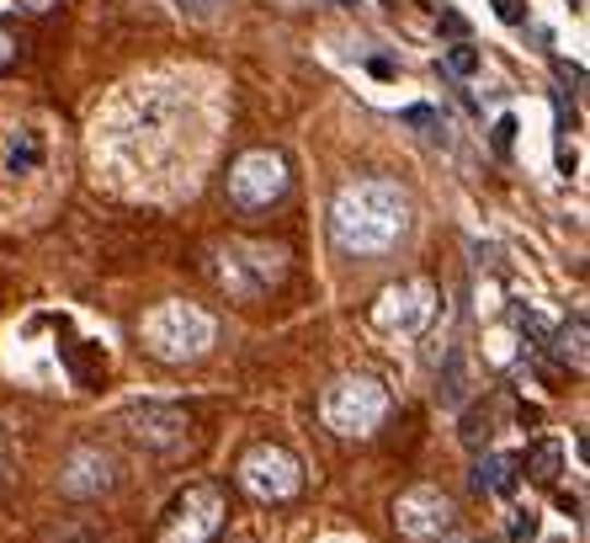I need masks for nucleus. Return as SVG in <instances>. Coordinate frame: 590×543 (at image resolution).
Here are the masks:
<instances>
[{"label":"nucleus","instance_id":"f257e3e1","mask_svg":"<svg viewBox=\"0 0 590 543\" xmlns=\"http://www.w3.org/2000/svg\"><path fill=\"white\" fill-rule=\"evenodd\" d=\"M410 229V198L393 181H352L330 209V235L346 256H384Z\"/></svg>","mask_w":590,"mask_h":543},{"label":"nucleus","instance_id":"f03ea898","mask_svg":"<svg viewBox=\"0 0 590 543\" xmlns=\"http://www.w3.org/2000/svg\"><path fill=\"white\" fill-rule=\"evenodd\" d=\"M139 335H144V346L155 352L160 363H197V357L213 346L219 326H213L208 309H197L187 298H165V304H155V309L144 315Z\"/></svg>","mask_w":590,"mask_h":543},{"label":"nucleus","instance_id":"7ed1b4c3","mask_svg":"<svg viewBox=\"0 0 590 543\" xmlns=\"http://www.w3.org/2000/svg\"><path fill=\"white\" fill-rule=\"evenodd\" d=\"M319 416L335 437H373L389 416V389L367 374H346L319 394Z\"/></svg>","mask_w":590,"mask_h":543},{"label":"nucleus","instance_id":"20e7f679","mask_svg":"<svg viewBox=\"0 0 590 543\" xmlns=\"http://www.w3.org/2000/svg\"><path fill=\"white\" fill-rule=\"evenodd\" d=\"M219 528H224V496L213 485H187L165 511L155 543H213Z\"/></svg>","mask_w":590,"mask_h":543},{"label":"nucleus","instance_id":"39448f33","mask_svg":"<svg viewBox=\"0 0 590 543\" xmlns=\"http://www.w3.org/2000/svg\"><path fill=\"white\" fill-rule=\"evenodd\" d=\"M282 192H287V161L276 150H245L229 166V203L239 213L272 209Z\"/></svg>","mask_w":590,"mask_h":543},{"label":"nucleus","instance_id":"423d86ee","mask_svg":"<svg viewBox=\"0 0 590 543\" xmlns=\"http://www.w3.org/2000/svg\"><path fill=\"white\" fill-rule=\"evenodd\" d=\"M213 272H219V283L235 293V298H256V293H267L276 278H282V246H250V240H235V246L219 251Z\"/></svg>","mask_w":590,"mask_h":543},{"label":"nucleus","instance_id":"0eeeda50","mask_svg":"<svg viewBox=\"0 0 590 543\" xmlns=\"http://www.w3.org/2000/svg\"><path fill=\"white\" fill-rule=\"evenodd\" d=\"M436 315V288L426 278H410V283H393L378 293L373 304V331L384 335H421Z\"/></svg>","mask_w":590,"mask_h":543},{"label":"nucleus","instance_id":"6e6552de","mask_svg":"<svg viewBox=\"0 0 590 543\" xmlns=\"http://www.w3.org/2000/svg\"><path fill=\"white\" fill-rule=\"evenodd\" d=\"M239 485H245L256 501H287V496L304 491V469H298V459H293L287 448L261 442V448H250V453L239 459Z\"/></svg>","mask_w":590,"mask_h":543},{"label":"nucleus","instance_id":"1a4fd4ad","mask_svg":"<svg viewBox=\"0 0 590 543\" xmlns=\"http://www.w3.org/2000/svg\"><path fill=\"white\" fill-rule=\"evenodd\" d=\"M393 528L410 543H436L441 533H452V501L436 485H415L393 501Z\"/></svg>","mask_w":590,"mask_h":543},{"label":"nucleus","instance_id":"9d476101","mask_svg":"<svg viewBox=\"0 0 590 543\" xmlns=\"http://www.w3.org/2000/svg\"><path fill=\"white\" fill-rule=\"evenodd\" d=\"M48 161V139H43L38 123H11L5 139H0V176H33V170Z\"/></svg>","mask_w":590,"mask_h":543},{"label":"nucleus","instance_id":"9b49d317","mask_svg":"<svg viewBox=\"0 0 590 543\" xmlns=\"http://www.w3.org/2000/svg\"><path fill=\"white\" fill-rule=\"evenodd\" d=\"M59 485L70 496H102L113 485V459L96 453V448H80V453H70V469L59 474Z\"/></svg>","mask_w":590,"mask_h":543},{"label":"nucleus","instance_id":"f8f14e48","mask_svg":"<svg viewBox=\"0 0 590 543\" xmlns=\"http://www.w3.org/2000/svg\"><path fill=\"white\" fill-rule=\"evenodd\" d=\"M516 485H521V463L511 459V453H484L479 459V469H473V491L479 496H516Z\"/></svg>","mask_w":590,"mask_h":543},{"label":"nucleus","instance_id":"ddd939ff","mask_svg":"<svg viewBox=\"0 0 590 543\" xmlns=\"http://www.w3.org/2000/svg\"><path fill=\"white\" fill-rule=\"evenodd\" d=\"M133 432L144 442H155V448H176L187 437V416L181 411H165V405H144V411H133Z\"/></svg>","mask_w":590,"mask_h":543},{"label":"nucleus","instance_id":"4468645a","mask_svg":"<svg viewBox=\"0 0 590 543\" xmlns=\"http://www.w3.org/2000/svg\"><path fill=\"white\" fill-rule=\"evenodd\" d=\"M521 469H527V480L532 485H558V474H564V442H553V437H538L527 453H521Z\"/></svg>","mask_w":590,"mask_h":543},{"label":"nucleus","instance_id":"2eb2a0df","mask_svg":"<svg viewBox=\"0 0 590 543\" xmlns=\"http://www.w3.org/2000/svg\"><path fill=\"white\" fill-rule=\"evenodd\" d=\"M548 352H558V363L586 368V315H575L569 326H558V331L548 335Z\"/></svg>","mask_w":590,"mask_h":543},{"label":"nucleus","instance_id":"dca6fc26","mask_svg":"<svg viewBox=\"0 0 590 543\" xmlns=\"http://www.w3.org/2000/svg\"><path fill=\"white\" fill-rule=\"evenodd\" d=\"M436 394H441V405H463V394H469V357L463 352H447V383Z\"/></svg>","mask_w":590,"mask_h":543},{"label":"nucleus","instance_id":"f3484780","mask_svg":"<svg viewBox=\"0 0 590 543\" xmlns=\"http://www.w3.org/2000/svg\"><path fill=\"white\" fill-rule=\"evenodd\" d=\"M495 437V405H484V411H469V421H463V442H469L473 453L484 448Z\"/></svg>","mask_w":590,"mask_h":543},{"label":"nucleus","instance_id":"a211bd4d","mask_svg":"<svg viewBox=\"0 0 590 543\" xmlns=\"http://www.w3.org/2000/svg\"><path fill=\"white\" fill-rule=\"evenodd\" d=\"M538 533H543V511H532V506H516L511 543H538Z\"/></svg>","mask_w":590,"mask_h":543},{"label":"nucleus","instance_id":"6ab92c4d","mask_svg":"<svg viewBox=\"0 0 590 543\" xmlns=\"http://www.w3.org/2000/svg\"><path fill=\"white\" fill-rule=\"evenodd\" d=\"M447 70H452V75H473V70H479V48H469V43L447 48Z\"/></svg>","mask_w":590,"mask_h":543},{"label":"nucleus","instance_id":"aec40b11","mask_svg":"<svg viewBox=\"0 0 590 543\" xmlns=\"http://www.w3.org/2000/svg\"><path fill=\"white\" fill-rule=\"evenodd\" d=\"M495 16H500L506 27H521V22H527V0H495Z\"/></svg>","mask_w":590,"mask_h":543},{"label":"nucleus","instance_id":"412c9836","mask_svg":"<svg viewBox=\"0 0 590 543\" xmlns=\"http://www.w3.org/2000/svg\"><path fill=\"white\" fill-rule=\"evenodd\" d=\"M511 139H516V118L506 113V118L495 123V150H500V155H511Z\"/></svg>","mask_w":590,"mask_h":543},{"label":"nucleus","instance_id":"4be33fe9","mask_svg":"<svg viewBox=\"0 0 590 543\" xmlns=\"http://www.w3.org/2000/svg\"><path fill=\"white\" fill-rule=\"evenodd\" d=\"M176 5H181L187 16H213V5H219V0H176Z\"/></svg>","mask_w":590,"mask_h":543},{"label":"nucleus","instance_id":"5701e85b","mask_svg":"<svg viewBox=\"0 0 590 543\" xmlns=\"http://www.w3.org/2000/svg\"><path fill=\"white\" fill-rule=\"evenodd\" d=\"M558 511L564 517H580V496H558Z\"/></svg>","mask_w":590,"mask_h":543},{"label":"nucleus","instance_id":"b1692460","mask_svg":"<svg viewBox=\"0 0 590 543\" xmlns=\"http://www.w3.org/2000/svg\"><path fill=\"white\" fill-rule=\"evenodd\" d=\"M11 54H16V43H11V38H5V33H0V70L11 64Z\"/></svg>","mask_w":590,"mask_h":543},{"label":"nucleus","instance_id":"393cba45","mask_svg":"<svg viewBox=\"0 0 590 543\" xmlns=\"http://www.w3.org/2000/svg\"><path fill=\"white\" fill-rule=\"evenodd\" d=\"M5 463H11V448H5V437H0V480H5Z\"/></svg>","mask_w":590,"mask_h":543},{"label":"nucleus","instance_id":"a878e982","mask_svg":"<svg viewBox=\"0 0 590 543\" xmlns=\"http://www.w3.org/2000/svg\"><path fill=\"white\" fill-rule=\"evenodd\" d=\"M22 5H27V11H43V5H54V0H22Z\"/></svg>","mask_w":590,"mask_h":543},{"label":"nucleus","instance_id":"bb28decb","mask_svg":"<svg viewBox=\"0 0 590 543\" xmlns=\"http://www.w3.org/2000/svg\"><path fill=\"white\" fill-rule=\"evenodd\" d=\"M330 5H352V0H330Z\"/></svg>","mask_w":590,"mask_h":543},{"label":"nucleus","instance_id":"cd10ccee","mask_svg":"<svg viewBox=\"0 0 590 543\" xmlns=\"http://www.w3.org/2000/svg\"><path fill=\"white\" fill-rule=\"evenodd\" d=\"M324 543H352V539H324Z\"/></svg>","mask_w":590,"mask_h":543},{"label":"nucleus","instance_id":"c85d7f7f","mask_svg":"<svg viewBox=\"0 0 590 543\" xmlns=\"http://www.w3.org/2000/svg\"><path fill=\"white\" fill-rule=\"evenodd\" d=\"M548 543H569V539H548Z\"/></svg>","mask_w":590,"mask_h":543}]
</instances>
